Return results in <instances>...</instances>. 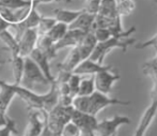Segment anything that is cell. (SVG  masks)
<instances>
[{
  "instance_id": "cell-19",
  "label": "cell",
  "mask_w": 157,
  "mask_h": 136,
  "mask_svg": "<svg viewBox=\"0 0 157 136\" xmlns=\"http://www.w3.org/2000/svg\"><path fill=\"white\" fill-rule=\"evenodd\" d=\"M0 40L3 42V44L6 45V50L10 52L11 58H14L16 56H19V45L17 40L14 38V35L11 33V31L9 29L3 30L0 33Z\"/></svg>"
},
{
  "instance_id": "cell-14",
  "label": "cell",
  "mask_w": 157,
  "mask_h": 136,
  "mask_svg": "<svg viewBox=\"0 0 157 136\" xmlns=\"http://www.w3.org/2000/svg\"><path fill=\"white\" fill-rule=\"evenodd\" d=\"M110 66H104V64H99L98 62L93 61L91 60L90 58L88 59H85L76 66L73 73L74 74H78L80 76H85V75H95L96 73H98L99 71L101 70H105V69L109 68Z\"/></svg>"
},
{
  "instance_id": "cell-5",
  "label": "cell",
  "mask_w": 157,
  "mask_h": 136,
  "mask_svg": "<svg viewBox=\"0 0 157 136\" xmlns=\"http://www.w3.org/2000/svg\"><path fill=\"white\" fill-rule=\"evenodd\" d=\"M129 101H123L120 99H113L110 98L108 94H104L98 91H94L91 95H90V107L88 114L90 115L96 116L101 110L104 108L108 107L111 105H121V106H127L129 105Z\"/></svg>"
},
{
  "instance_id": "cell-38",
  "label": "cell",
  "mask_w": 157,
  "mask_h": 136,
  "mask_svg": "<svg viewBox=\"0 0 157 136\" xmlns=\"http://www.w3.org/2000/svg\"><path fill=\"white\" fill-rule=\"evenodd\" d=\"M6 62V60H3V59H0V64H4Z\"/></svg>"
},
{
  "instance_id": "cell-18",
  "label": "cell",
  "mask_w": 157,
  "mask_h": 136,
  "mask_svg": "<svg viewBox=\"0 0 157 136\" xmlns=\"http://www.w3.org/2000/svg\"><path fill=\"white\" fill-rule=\"evenodd\" d=\"M85 9L82 10H63V9H56L54 10V18L59 23H63L65 25H71L81 13L83 12Z\"/></svg>"
},
{
  "instance_id": "cell-29",
  "label": "cell",
  "mask_w": 157,
  "mask_h": 136,
  "mask_svg": "<svg viewBox=\"0 0 157 136\" xmlns=\"http://www.w3.org/2000/svg\"><path fill=\"white\" fill-rule=\"evenodd\" d=\"M59 136H81V131L74 122L68 121L62 128Z\"/></svg>"
},
{
  "instance_id": "cell-17",
  "label": "cell",
  "mask_w": 157,
  "mask_h": 136,
  "mask_svg": "<svg viewBox=\"0 0 157 136\" xmlns=\"http://www.w3.org/2000/svg\"><path fill=\"white\" fill-rule=\"evenodd\" d=\"M81 62V58L77 47H72L70 53L65 57V59L59 64V71H65V72L73 73L76 66Z\"/></svg>"
},
{
  "instance_id": "cell-30",
  "label": "cell",
  "mask_w": 157,
  "mask_h": 136,
  "mask_svg": "<svg viewBox=\"0 0 157 136\" xmlns=\"http://www.w3.org/2000/svg\"><path fill=\"white\" fill-rule=\"evenodd\" d=\"M93 32L95 39H96L97 43L98 42H105L107 41L108 39L112 37L111 34V31L109 30L108 28H103V27H99V28H95L92 30Z\"/></svg>"
},
{
  "instance_id": "cell-10",
  "label": "cell",
  "mask_w": 157,
  "mask_h": 136,
  "mask_svg": "<svg viewBox=\"0 0 157 136\" xmlns=\"http://www.w3.org/2000/svg\"><path fill=\"white\" fill-rule=\"evenodd\" d=\"M39 34H37L36 28L27 29L23 32L21 37L18 40L19 45V56L23 58L28 57L30 53L35 48L36 41Z\"/></svg>"
},
{
  "instance_id": "cell-39",
  "label": "cell",
  "mask_w": 157,
  "mask_h": 136,
  "mask_svg": "<svg viewBox=\"0 0 157 136\" xmlns=\"http://www.w3.org/2000/svg\"><path fill=\"white\" fill-rule=\"evenodd\" d=\"M153 1H155V2H157V0H153Z\"/></svg>"
},
{
  "instance_id": "cell-27",
  "label": "cell",
  "mask_w": 157,
  "mask_h": 136,
  "mask_svg": "<svg viewBox=\"0 0 157 136\" xmlns=\"http://www.w3.org/2000/svg\"><path fill=\"white\" fill-rule=\"evenodd\" d=\"M142 72L145 76L152 79L154 86H157V66L151 62H145L142 66Z\"/></svg>"
},
{
  "instance_id": "cell-41",
  "label": "cell",
  "mask_w": 157,
  "mask_h": 136,
  "mask_svg": "<svg viewBox=\"0 0 157 136\" xmlns=\"http://www.w3.org/2000/svg\"><path fill=\"white\" fill-rule=\"evenodd\" d=\"M11 136H12V135H11Z\"/></svg>"
},
{
  "instance_id": "cell-9",
  "label": "cell",
  "mask_w": 157,
  "mask_h": 136,
  "mask_svg": "<svg viewBox=\"0 0 157 136\" xmlns=\"http://www.w3.org/2000/svg\"><path fill=\"white\" fill-rule=\"evenodd\" d=\"M71 121L74 122L81 131V136H92V132L97 124L96 116L90 115L88 113L73 109Z\"/></svg>"
},
{
  "instance_id": "cell-36",
  "label": "cell",
  "mask_w": 157,
  "mask_h": 136,
  "mask_svg": "<svg viewBox=\"0 0 157 136\" xmlns=\"http://www.w3.org/2000/svg\"><path fill=\"white\" fill-rule=\"evenodd\" d=\"M6 119H8V116H0V126H4L6 123Z\"/></svg>"
},
{
  "instance_id": "cell-3",
  "label": "cell",
  "mask_w": 157,
  "mask_h": 136,
  "mask_svg": "<svg viewBox=\"0 0 157 136\" xmlns=\"http://www.w3.org/2000/svg\"><path fill=\"white\" fill-rule=\"evenodd\" d=\"M72 106H61L59 104H57L49 113L47 114V122L46 126L49 128V130H52L54 133H56L57 135L60 134L61 130L68 121H71V117H72L73 113Z\"/></svg>"
},
{
  "instance_id": "cell-4",
  "label": "cell",
  "mask_w": 157,
  "mask_h": 136,
  "mask_svg": "<svg viewBox=\"0 0 157 136\" xmlns=\"http://www.w3.org/2000/svg\"><path fill=\"white\" fill-rule=\"evenodd\" d=\"M130 119L126 116H114L111 119H104L97 121V124L92 132V136H113L121 126L129 124Z\"/></svg>"
},
{
  "instance_id": "cell-16",
  "label": "cell",
  "mask_w": 157,
  "mask_h": 136,
  "mask_svg": "<svg viewBox=\"0 0 157 136\" xmlns=\"http://www.w3.org/2000/svg\"><path fill=\"white\" fill-rule=\"evenodd\" d=\"M96 44H97V41H96V39H95L93 32L90 31V32L86 33L85 37H83L82 40L80 41V43L76 46L79 52V55H80L81 61L90 58V56L93 53Z\"/></svg>"
},
{
  "instance_id": "cell-2",
  "label": "cell",
  "mask_w": 157,
  "mask_h": 136,
  "mask_svg": "<svg viewBox=\"0 0 157 136\" xmlns=\"http://www.w3.org/2000/svg\"><path fill=\"white\" fill-rule=\"evenodd\" d=\"M52 82H49L45 77L40 68L34 63L29 57H25L24 59V72L21 76V81L19 86L35 92V87H44L49 88Z\"/></svg>"
},
{
  "instance_id": "cell-26",
  "label": "cell",
  "mask_w": 157,
  "mask_h": 136,
  "mask_svg": "<svg viewBox=\"0 0 157 136\" xmlns=\"http://www.w3.org/2000/svg\"><path fill=\"white\" fill-rule=\"evenodd\" d=\"M56 23H57V21L54 17H42L41 16L40 23L36 27V31H37L39 37L40 35H45Z\"/></svg>"
},
{
  "instance_id": "cell-28",
  "label": "cell",
  "mask_w": 157,
  "mask_h": 136,
  "mask_svg": "<svg viewBox=\"0 0 157 136\" xmlns=\"http://www.w3.org/2000/svg\"><path fill=\"white\" fill-rule=\"evenodd\" d=\"M81 78H82V76H80L78 74H74V73H72V75L68 78L67 85H68V89H70V94L73 98L78 94V89H79Z\"/></svg>"
},
{
  "instance_id": "cell-31",
  "label": "cell",
  "mask_w": 157,
  "mask_h": 136,
  "mask_svg": "<svg viewBox=\"0 0 157 136\" xmlns=\"http://www.w3.org/2000/svg\"><path fill=\"white\" fill-rule=\"evenodd\" d=\"M12 133H17L16 123L13 119L8 117L6 123L4 126H0V136H11Z\"/></svg>"
},
{
  "instance_id": "cell-13",
  "label": "cell",
  "mask_w": 157,
  "mask_h": 136,
  "mask_svg": "<svg viewBox=\"0 0 157 136\" xmlns=\"http://www.w3.org/2000/svg\"><path fill=\"white\" fill-rule=\"evenodd\" d=\"M15 95L16 88L14 84L10 85L0 81V116L6 115V109Z\"/></svg>"
},
{
  "instance_id": "cell-23",
  "label": "cell",
  "mask_w": 157,
  "mask_h": 136,
  "mask_svg": "<svg viewBox=\"0 0 157 136\" xmlns=\"http://www.w3.org/2000/svg\"><path fill=\"white\" fill-rule=\"evenodd\" d=\"M24 59L25 58L21 57V56H16L14 58H11V62H12L13 66V75H14V85H19L21 81V76H23L24 72Z\"/></svg>"
},
{
  "instance_id": "cell-15",
  "label": "cell",
  "mask_w": 157,
  "mask_h": 136,
  "mask_svg": "<svg viewBox=\"0 0 157 136\" xmlns=\"http://www.w3.org/2000/svg\"><path fill=\"white\" fill-rule=\"evenodd\" d=\"M95 15L96 14L89 13L83 10V12L71 25H68V29H77V30H81L83 32H90L93 28Z\"/></svg>"
},
{
  "instance_id": "cell-6",
  "label": "cell",
  "mask_w": 157,
  "mask_h": 136,
  "mask_svg": "<svg viewBox=\"0 0 157 136\" xmlns=\"http://www.w3.org/2000/svg\"><path fill=\"white\" fill-rule=\"evenodd\" d=\"M120 74L113 72L111 66L105 70L99 71L98 73L94 75L95 91H98L104 94H109L110 91L112 90L114 82L120 81Z\"/></svg>"
},
{
  "instance_id": "cell-40",
  "label": "cell",
  "mask_w": 157,
  "mask_h": 136,
  "mask_svg": "<svg viewBox=\"0 0 157 136\" xmlns=\"http://www.w3.org/2000/svg\"><path fill=\"white\" fill-rule=\"evenodd\" d=\"M113 136H117V134H116V135H113Z\"/></svg>"
},
{
  "instance_id": "cell-35",
  "label": "cell",
  "mask_w": 157,
  "mask_h": 136,
  "mask_svg": "<svg viewBox=\"0 0 157 136\" xmlns=\"http://www.w3.org/2000/svg\"><path fill=\"white\" fill-rule=\"evenodd\" d=\"M10 26H11L10 23H8L6 21H4L3 18H1V17H0V33H1L3 30H6V29H9Z\"/></svg>"
},
{
  "instance_id": "cell-33",
  "label": "cell",
  "mask_w": 157,
  "mask_h": 136,
  "mask_svg": "<svg viewBox=\"0 0 157 136\" xmlns=\"http://www.w3.org/2000/svg\"><path fill=\"white\" fill-rule=\"evenodd\" d=\"M40 136H59V135H57L56 133H54L52 130H49V128L45 124V126L43 128V130H42Z\"/></svg>"
},
{
  "instance_id": "cell-1",
  "label": "cell",
  "mask_w": 157,
  "mask_h": 136,
  "mask_svg": "<svg viewBox=\"0 0 157 136\" xmlns=\"http://www.w3.org/2000/svg\"><path fill=\"white\" fill-rule=\"evenodd\" d=\"M137 40L135 38L129 37H111L105 42H98L95 46L93 53L90 56V59L93 61L98 62L99 64H103L105 57L109 54L111 50H121L123 53H125L128 50V47L134 44H136Z\"/></svg>"
},
{
  "instance_id": "cell-32",
  "label": "cell",
  "mask_w": 157,
  "mask_h": 136,
  "mask_svg": "<svg viewBox=\"0 0 157 136\" xmlns=\"http://www.w3.org/2000/svg\"><path fill=\"white\" fill-rule=\"evenodd\" d=\"M154 47L155 50H157V33L153 35L152 38H150L149 40L144 42H141V43H136L135 47L137 50H144V48H147V47Z\"/></svg>"
},
{
  "instance_id": "cell-24",
  "label": "cell",
  "mask_w": 157,
  "mask_h": 136,
  "mask_svg": "<svg viewBox=\"0 0 157 136\" xmlns=\"http://www.w3.org/2000/svg\"><path fill=\"white\" fill-rule=\"evenodd\" d=\"M72 107L81 113H88L90 107V95H75L72 101Z\"/></svg>"
},
{
  "instance_id": "cell-11",
  "label": "cell",
  "mask_w": 157,
  "mask_h": 136,
  "mask_svg": "<svg viewBox=\"0 0 157 136\" xmlns=\"http://www.w3.org/2000/svg\"><path fill=\"white\" fill-rule=\"evenodd\" d=\"M87 32H83L81 30H77V29H68L66 31V33L63 35V38L61 40H59L56 44L54 45L55 50L58 52V50H62L65 47H76L80 41L82 40V38L85 37V34Z\"/></svg>"
},
{
  "instance_id": "cell-21",
  "label": "cell",
  "mask_w": 157,
  "mask_h": 136,
  "mask_svg": "<svg viewBox=\"0 0 157 136\" xmlns=\"http://www.w3.org/2000/svg\"><path fill=\"white\" fill-rule=\"evenodd\" d=\"M67 30H68V26L67 25H65V24H63V23H59V22H57V23L52 26V28L50 29V30L48 31L45 35L52 42V43L56 44L59 40L62 39L63 35L65 34Z\"/></svg>"
},
{
  "instance_id": "cell-12",
  "label": "cell",
  "mask_w": 157,
  "mask_h": 136,
  "mask_svg": "<svg viewBox=\"0 0 157 136\" xmlns=\"http://www.w3.org/2000/svg\"><path fill=\"white\" fill-rule=\"evenodd\" d=\"M28 57L34 61V63L39 66L40 70L43 72V74L45 75V77L48 79V81L52 82H55V77H54V75L52 74V69H50L49 59H48L47 56L35 47L34 50L30 53Z\"/></svg>"
},
{
  "instance_id": "cell-34",
  "label": "cell",
  "mask_w": 157,
  "mask_h": 136,
  "mask_svg": "<svg viewBox=\"0 0 157 136\" xmlns=\"http://www.w3.org/2000/svg\"><path fill=\"white\" fill-rule=\"evenodd\" d=\"M36 4L39 3H49V2H66V3H70L72 2V0H33Z\"/></svg>"
},
{
  "instance_id": "cell-20",
  "label": "cell",
  "mask_w": 157,
  "mask_h": 136,
  "mask_svg": "<svg viewBox=\"0 0 157 136\" xmlns=\"http://www.w3.org/2000/svg\"><path fill=\"white\" fill-rule=\"evenodd\" d=\"M96 14L104 17H108V18L120 17L117 12L116 0H101Z\"/></svg>"
},
{
  "instance_id": "cell-22",
  "label": "cell",
  "mask_w": 157,
  "mask_h": 136,
  "mask_svg": "<svg viewBox=\"0 0 157 136\" xmlns=\"http://www.w3.org/2000/svg\"><path fill=\"white\" fill-rule=\"evenodd\" d=\"M116 4L117 12L121 18L125 16H129L136 9L135 0H116Z\"/></svg>"
},
{
  "instance_id": "cell-7",
  "label": "cell",
  "mask_w": 157,
  "mask_h": 136,
  "mask_svg": "<svg viewBox=\"0 0 157 136\" xmlns=\"http://www.w3.org/2000/svg\"><path fill=\"white\" fill-rule=\"evenodd\" d=\"M47 114L44 109L28 108V124L25 136H40L47 122Z\"/></svg>"
},
{
  "instance_id": "cell-37",
  "label": "cell",
  "mask_w": 157,
  "mask_h": 136,
  "mask_svg": "<svg viewBox=\"0 0 157 136\" xmlns=\"http://www.w3.org/2000/svg\"><path fill=\"white\" fill-rule=\"evenodd\" d=\"M149 62H151V63L156 64V66H157V50H156V54H155V56H154V57L152 58V59L150 60Z\"/></svg>"
},
{
  "instance_id": "cell-25",
  "label": "cell",
  "mask_w": 157,
  "mask_h": 136,
  "mask_svg": "<svg viewBox=\"0 0 157 136\" xmlns=\"http://www.w3.org/2000/svg\"><path fill=\"white\" fill-rule=\"evenodd\" d=\"M95 91L94 86V75H91L88 78H81L80 85H79L78 94L77 95H91Z\"/></svg>"
},
{
  "instance_id": "cell-8",
  "label": "cell",
  "mask_w": 157,
  "mask_h": 136,
  "mask_svg": "<svg viewBox=\"0 0 157 136\" xmlns=\"http://www.w3.org/2000/svg\"><path fill=\"white\" fill-rule=\"evenodd\" d=\"M157 115V86H154L153 92H152V101L150 105L144 110L141 119L139 121L137 129L134 133V136H144L147 132L150 126L153 122L154 118Z\"/></svg>"
}]
</instances>
